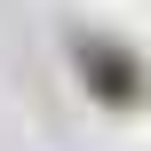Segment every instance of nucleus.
Wrapping results in <instances>:
<instances>
[{
	"instance_id": "f257e3e1",
	"label": "nucleus",
	"mask_w": 151,
	"mask_h": 151,
	"mask_svg": "<svg viewBox=\"0 0 151 151\" xmlns=\"http://www.w3.org/2000/svg\"><path fill=\"white\" fill-rule=\"evenodd\" d=\"M64 48H72L80 88H88L104 111H135V104H143V56H135L127 40H111V32H72Z\"/></svg>"
}]
</instances>
